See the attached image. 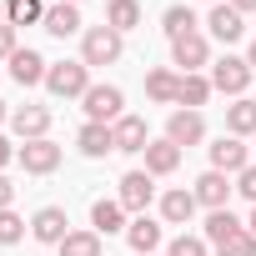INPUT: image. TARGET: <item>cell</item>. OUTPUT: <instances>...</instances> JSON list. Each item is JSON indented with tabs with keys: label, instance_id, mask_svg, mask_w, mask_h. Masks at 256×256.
Returning a JSON list of instances; mask_svg holds the SVG:
<instances>
[{
	"label": "cell",
	"instance_id": "6da1fadb",
	"mask_svg": "<svg viewBox=\"0 0 256 256\" xmlns=\"http://www.w3.org/2000/svg\"><path fill=\"white\" fill-rule=\"evenodd\" d=\"M46 90L60 96V100H80V96L90 90V66H86V60H56V66L46 70Z\"/></svg>",
	"mask_w": 256,
	"mask_h": 256
},
{
	"label": "cell",
	"instance_id": "7a4b0ae2",
	"mask_svg": "<svg viewBox=\"0 0 256 256\" xmlns=\"http://www.w3.org/2000/svg\"><path fill=\"white\" fill-rule=\"evenodd\" d=\"M120 50H126V40H120V30H110V26H90V30L80 36V60H86V66H116Z\"/></svg>",
	"mask_w": 256,
	"mask_h": 256
},
{
	"label": "cell",
	"instance_id": "3957f363",
	"mask_svg": "<svg viewBox=\"0 0 256 256\" xmlns=\"http://www.w3.org/2000/svg\"><path fill=\"white\" fill-rule=\"evenodd\" d=\"M251 60L246 56H221V60H211V90H221V96H246V86H251Z\"/></svg>",
	"mask_w": 256,
	"mask_h": 256
},
{
	"label": "cell",
	"instance_id": "277c9868",
	"mask_svg": "<svg viewBox=\"0 0 256 256\" xmlns=\"http://www.w3.org/2000/svg\"><path fill=\"white\" fill-rule=\"evenodd\" d=\"M80 106H86V116H90V120L116 126V120L126 116V90H120V86H90V90L80 96Z\"/></svg>",
	"mask_w": 256,
	"mask_h": 256
},
{
	"label": "cell",
	"instance_id": "5b68a950",
	"mask_svg": "<svg viewBox=\"0 0 256 256\" xmlns=\"http://www.w3.org/2000/svg\"><path fill=\"white\" fill-rule=\"evenodd\" d=\"M16 161L26 166V176H50V171L60 166V146H56L50 136H40V141H20Z\"/></svg>",
	"mask_w": 256,
	"mask_h": 256
},
{
	"label": "cell",
	"instance_id": "8992f818",
	"mask_svg": "<svg viewBox=\"0 0 256 256\" xmlns=\"http://www.w3.org/2000/svg\"><path fill=\"white\" fill-rule=\"evenodd\" d=\"M151 196H156V181H151V171H126V176H120V191H116V201H120L126 211L146 216Z\"/></svg>",
	"mask_w": 256,
	"mask_h": 256
},
{
	"label": "cell",
	"instance_id": "52a82bcc",
	"mask_svg": "<svg viewBox=\"0 0 256 256\" xmlns=\"http://www.w3.org/2000/svg\"><path fill=\"white\" fill-rule=\"evenodd\" d=\"M30 236H36L40 246H60V241L70 236V216H66L60 206H40V211L30 216Z\"/></svg>",
	"mask_w": 256,
	"mask_h": 256
},
{
	"label": "cell",
	"instance_id": "ba28073f",
	"mask_svg": "<svg viewBox=\"0 0 256 256\" xmlns=\"http://www.w3.org/2000/svg\"><path fill=\"white\" fill-rule=\"evenodd\" d=\"M171 60L181 66V76H191V70L211 66V46H206V36H201V30H191V36L171 40Z\"/></svg>",
	"mask_w": 256,
	"mask_h": 256
},
{
	"label": "cell",
	"instance_id": "9c48e42d",
	"mask_svg": "<svg viewBox=\"0 0 256 256\" xmlns=\"http://www.w3.org/2000/svg\"><path fill=\"white\" fill-rule=\"evenodd\" d=\"M166 141H176L181 151H186V146H201V141H206V120H201V110H171V120H166Z\"/></svg>",
	"mask_w": 256,
	"mask_h": 256
},
{
	"label": "cell",
	"instance_id": "30bf717a",
	"mask_svg": "<svg viewBox=\"0 0 256 256\" xmlns=\"http://www.w3.org/2000/svg\"><path fill=\"white\" fill-rule=\"evenodd\" d=\"M206 26H211V36H216L221 46H231V40H241V36H246V16H241V10L231 6V0H221V6H211Z\"/></svg>",
	"mask_w": 256,
	"mask_h": 256
},
{
	"label": "cell",
	"instance_id": "8fae6325",
	"mask_svg": "<svg viewBox=\"0 0 256 256\" xmlns=\"http://www.w3.org/2000/svg\"><path fill=\"white\" fill-rule=\"evenodd\" d=\"M191 191H196V201H201L206 211H226V201H231V191H236V186L226 181V171H201Z\"/></svg>",
	"mask_w": 256,
	"mask_h": 256
},
{
	"label": "cell",
	"instance_id": "7c38bea8",
	"mask_svg": "<svg viewBox=\"0 0 256 256\" xmlns=\"http://www.w3.org/2000/svg\"><path fill=\"white\" fill-rule=\"evenodd\" d=\"M246 166H251V156H246L241 136H221V141L211 146V171H226V176H241Z\"/></svg>",
	"mask_w": 256,
	"mask_h": 256
},
{
	"label": "cell",
	"instance_id": "4fadbf2b",
	"mask_svg": "<svg viewBox=\"0 0 256 256\" xmlns=\"http://www.w3.org/2000/svg\"><path fill=\"white\" fill-rule=\"evenodd\" d=\"M110 136H116V151H126V156H136V151L151 146V131H146L141 116H120V120L110 126Z\"/></svg>",
	"mask_w": 256,
	"mask_h": 256
},
{
	"label": "cell",
	"instance_id": "5bb4252c",
	"mask_svg": "<svg viewBox=\"0 0 256 256\" xmlns=\"http://www.w3.org/2000/svg\"><path fill=\"white\" fill-rule=\"evenodd\" d=\"M46 70H50V60H46L40 50H30V46L10 56V76H16L20 86H46Z\"/></svg>",
	"mask_w": 256,
	"mask_h": 256
},
{
	"label": "cell",
	"instance_id": "9a60e30c",
	"mask_svg": "<svg viewBox=\"0 0 256 256\" xmlns=\"http://www.w3.org/2000/svg\"><path fill=\"white\" fill-rule=\"evenodd\" d=\"M196 206H201V201H196V191L176 186V191H166V196H161V221H166V226H186V221L196 216Z\"/></svg>",
	"mask_w": 256,
	"mask_h": 256
},
{
	"label": "cell",
	"instance_id": "2e32d148",
	"mask_svg": "<svg viewBox=\"0 0 256 256\" xmlns=\"http://www.w3.org/2000/svg\"><path fill=\"white\" fill-rule=\"evenodd\" d=\"M10 126H16L20 141H40V136H50V110L46 106H20L10 116Z\"/></svg>",
	"mask_w": 256,
	"mask_h": 256
},
{
	"label": "cell",
	"instance_id": "e0dca14e",
	"mask_svg": "<svg viewBox=\"0 0 256 256\" xmlns=\"http://www.w3.org/2000/svg\"><path fill=\"white\" fill-rule=\"evenodd\" d=\"M206 100H211V76L191 70V76L176 80V106H181V110H196V106H206Z\"/></svg>",
	"mask_w": 256,
	"mask_h": 256
},
{
	"label": "cell",
	"instance_id": "ac0fdd59",
	"mask_svg": "<svg viewBox=\"0 0 256 256\" xmlns=\"http://www.w3.org/2000/svg\"><path fill=\"white\" fill-rule=\"evenodd\" d=\"M141 156H146V171H151V176H171V171L181 166V146H176V141H166V136H161V141H151Z\"/></svg>",
	"mask_w": 256,
	"mask_h": 256
},
{
	"label": "cell",
	"instance_id": "d6986e66",
	"mask_svg": "<svg viewBox=\"0 0 256 256\" xmlns=\"http://www.w3.org/2000/svg\"><path fill=\"white\" fill-rule=\"evenodd\" d=\"M76 146H80L90 161H100L106 151H116V136H110V126H100V120H86V126H80V136H76Z\"/></svg>",
	"mask_w": 256,
	"mask_h": 256
},
{
	"label": "cell",
	"instance_id": "ffe728a7",
	"mask_svg": "<svg viewBox=\"0 0 256 256\" xmlns=\"http://www.w3.org/2000/svg\"><path fill=\"white\" fill-rule=\"evenodd\" d=\"M126 241H131V251H136V256H151V251L161 246V221H151V216H136L131 226H126Z\"/></svg>",
	"mask_w": 256,
	"mask_h": 256
},
{
	"label": "cell",
	"instance_id": "44dd1931",
	"mask_svg": "<svg viewBox=\"0 0 256 256\" xmlns=\"http://www.w3.org/2000/svg\"><path fill=\"white\" fill-rule=\"evenodd\" d=\"M46 30H50L56 40L76 36V30H80V6H70V0H60V6H46Z\"/></svg>",
	"mask_w": 256,
	"mask_h": 256
},
{
	"label": "cell",
	"instance_id": "7402d4cb",
	"mask_svg": "<svg viewBox=\"0 0 256 256\" xmlns=\"http://www.w3.org/2000/svg\"><path fill=\"white\" fill-rule=\"evenodd\" d=\"M90 231H100V236H116V231H126V206L100 196V201L90 206Z\"/></svg>",
	"mask_w": 256,
	"mask_h": 256
},
{
	"label": "cell",
	"instance_id": "603a6c76",
	"mask_svg": "<svg viewBox=\"0 0 256 256\" xmlns=\"http://www.w3.org/2000/svg\"><path fill=\"white\" fill-rule=\"evenodd\" d=\"M226 136H256V100L251 96L226 106Z\"/></svg>",
	"mask_w": 256,
	"mask_h": 256
},
{
	"label": "cell",
	"instance_id": "cb8c5ba5",
	"mask_svg": "<svg viewBox=\"0 0 256 256\" xmlns=\"http://www.w3.org/2000/svg\"><path fill=\"white\" fill-rule=\"evenodd\" d=\"M176 70H166V66H156L151 76H146V96L156 100V106H176Z\"/></svg>",
	"mask_w": 256,
	"mask_h": 256
},
{
	"label": "cell",
	"instance_id": "d4e9b609",
	"mask_svg": "<svg viewBox=\"0 0 256 256\" xmlns=\"http://www.w3.org/2000/svg\"><path fill=\"white\" fill-rule=\"evenodd\" d=\"M56 251H60V256H100V251H106V236H100V231H70Z\"/></svg>",
	"mask_w": 256,
	"mask_h": 256
},
{
	"label": "cell",
	"instance_id": "484cf974",
	"mask_svg": "<svg viewBox=\"0 0 256 256\" xmlns=\"http://www.w3.org/2000/svg\"><path fill=\"white\" fill-rule=\"evenodd\" d=\"M106 26L110 30H136L141 26V6H136V0H110V6H106Z\"/></svg>",
	"mask_w": 256,
	"mask_h": 256
},
{
	"label": "cell",
	"instance_id": "4316f807",
	"mask_svg": "<svg viewBox=\"0 0 256 256\" xmlns=\"http://www.w3.org/2000/svg\"><path fill=\"white\" fill-rule=\"evenodd\" d=\"M161 30H166V40H181V36H191V30H196V10H191V6H166V16H161Z\"/></svg>",
	"mask_w": 256,
	"mask_h": 256
},
{
	"label": "cell",
	"instance_id": "83f0119b",
	"mask_svg": "<svg viewBox=\"0 0 256 256\" xmlns=\"http://www.w3.org/2000/svg\"><path fill=\"white\" fill-rule=\"evenodd\" d=\"M236 231H246V226L231 216V206H226V211H211V216H206V226H201V236H206L211 246H221V241H226V236H236Z\"/></svg>",
	"mask_w": 256,
	"mask_h": 256
},
{
	"label": "cell",
	"instance_id": "f1b7e54d",
	"mask_svg": "<svg viewBox=\"0 0 256 256\" xmlns=\"http://www.w3.org/2000/svg\"><path fill=\"white\" fill-rule=\"evenodd\" d=\"M6 20L20 30V26H46V6H40V0H6Z\"/></svg>",
	"mask_w": 256,
	"mask_h": 256
},
{
	"label": "cell",
	"instance_id": "f546056e",
	"mask_svg": "<svg viewBox=\"0 0 256 256\" xmlns=\"http://www.w3.org/2000/svg\"><path fill=\"white\" fill-rule=\"evenodd\" d=\"M216 256H256V236L251 231H236V236H226L216 246Z\"/></svg>",
	"mask_w": 256,
	"mask_h": 256
},
{
	"label": "cell",
	"instance_id": "4dcf8cb0",
	"mask_svg": "<svg viewBox=\"0 0 256 256\" xmlns=\"http://www.w3.org/2000/svg\"><path fill=\"white\" fill-rule=\"evenodd\" d=\"M166 256H211V241L206 236H176L166 246Z\"/></svg>",
	"mask_w": 256,
	"mask_h": 256
},
{
	"label": "cell",
	"instance_id": "1f68e13d",
	"mask_svg": "<svg viewBox=\"0 0 256 256\" xmlns=\"http://www.w3.org/2000/svg\"><path fill=\"white\" fill-rule=\"evenodd\" d=\"M20 236H26V221L16 211H0V246H16Z\"/></svg>",
	"mask_w": 256,
	"mask_h": 256
},
{
	"label": "cell",
	"instance_id": "d6a6232c",
	"mask_svg": "<svg viewBox=\"0 0 256 256\" xmlns=\"http://www.w3.org/2000/svg\"><path fill=\"white\" fill-rule=\"evenodd\" d=\"M16 50H20V46H16V26H10V20H0V60H10Z\"/></svg>",
	"mask_w": 256,
	"mask_h": 256
},
{
	"label": "cell",
	"instance_id": "836d02e7",
	"mask_svg": "<svg viewBox=\"0 0 256 256\" xmlns=\"http://www.w3.org/2000/svg\"><path fill=\"white\" fill-rule=\"evenodd\" d=\"M236 191H241V196H246V201L256 206V166H246V171L236 176Z\"/></svg>",
	"mask_w": 256,
	"mask_h": 256
},
{
	"label": "cell",
	"instance_id": "e575fe53",
	"mask_svg": "<svg viewBox=\"0 0 256 256\" xmlns=\"http://www.w3.org/2000/svg\"><path fill=\"white\" fill-rule=\"evenodd\" d=\"M10 201H16V186H10L6 171H0V211H10Z\"/></svg>",
	"mask_w": 256,
	"mask_h": 256
},
{
	"label": "cell",
	"instance_id": "d590c367",
	"mask_svg": "<svg viewBox=\"0 0 256 256\" xmlns=\"http://www.w3.org/2000/svg\"><path fill=\"white\" fill-rule=\"evenodd\" d=\"M16 151H20V146H10V141H6V136H0V171H6V166H10V161H16Z\"/></svg>",
	"mask_w": 256,
	"mask_h": 256
},
{
	"label": "cell",
	"instance_id": "8d00e7d4",
	"mask_svg": "<svg viewBox=\"0 0 256 256\" xmlns=\"http://www.w3.org/2000/svg\"><path fill=\"white\" fill-rule=\"evenodd\" d=\"M231 6H236V10L246 16V10H256V0H231Z\"/></svg>",
	"mask_w": 256,
	"mask_h": 256
},
{
	"label": "cell",
	"instance_id": "74e56055",
	"mask_svg": "<svg viewBox=\"0 0 256 256\" xmlns=\"http://www.w3.org/2000/svg\"><path fill=\"white\" fill-rule=\"evenodd\" d=\"M246 60H251V70H256V40H251V50H246Z\"/></svg>",
	"mask_w": 256,
	"mask_h": 256
},
{
	"label": "cell",
	"instance_id": "f35d334b",
	"mask_svg": "<svg viewBox=\"0 0 256 256\" xmlns=\"http://www.w3.org/2000/svg\"><path fill=\"white\" fill-rule=\"evenodd\" d=\"M246 231H251V236H256V211H251V221H246Z\"/></svg>",
	"mask_w": 256,
	"mask_h": 256
},
{
	"label": "cell",
	"instance_id": "ab89813d",
	"mask_svg": "<svg viewBox=\"0 0 256 256\" xmlns=\"http://www.w3.org/2000/svg\"><path fill=\"white\" fill-rule=\"evenodd\" d=\"M0 120H6V100H0Z\"/></svg>",
	"mask_w": 256,
	"mask_h": 256
},
{
	"label": "cell",
	"instance_id": "60d3db41",
	"mask_svg": "<svg viewBox=\"0 0 256 256\" xmlns=\"http://www.w3.org/2000/svg\"><path fill=\"white\" fill-rule=\"evenodd\" d=\"M70 6H80V0H70Z\"/></svg>",
	"mask_w": 256,
	"mask_h": 256
},
{
	"label": "cell",
	"instance_id": "b9f144b4",
	"mask_svg": "<svg viewBox=\"0 0 256 256\" xmlns=\"http://www.w3.org/2000/svg\"><path fill=\"white\" fill-rule=\"evenodd\" d=\"M211 6H221V0H211Z\"/></svg>",
	"mask_w": 256,
	"mask_h": 256
}]
</instances>
